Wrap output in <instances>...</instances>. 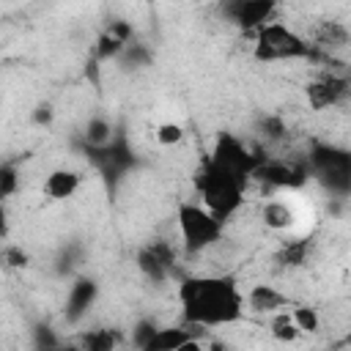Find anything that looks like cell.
Returning a JSON list of instances; mask_svg holds the SVG:
<instances>
[{"mask_svg": "<svg viewBox=\"0 0 351 351\" xmlns=\"http://www.w3.org/2000/svg\"><path fill=\"white\" fill-rule=\"evenodd\" d=\"M178 304L189 326H228L236 324L247 307L233 274H195L178 282Z\"/></svg>", "mask_w": 351, "mask_h": 351, "instance_id": "6da1fadb", "label": "cell"}, {"mask_svg": "<svg viewBox=\"0 0 351 351\" xmlns=\"http://www.w3.org/2000/svg\"><path fill=\"white\" fill-rule=\"evenodd\" d=\"M244 186H247L244 178H239L228 167L217 165L211 156H206L200 162V170L195 176V189L200 195V203L214 217H219L222 222H228L241 208V203H244Z\"/></svg>", "mask_w": 351, "mask_h": 351, "instance_id": "7a4b0ae2", "label": "cell"}, {"mask_svg": "<svg viewBox=\"0 0 351 351\" xmlns=\"http://www.w3.org/2000/svg\"><path fill=\"white\" fill-rule=\"evenodd\" d=\"M315 55H318V47L310 44L304 36H299L285 22H274L271 19L255 33V44H252V58L255 60H263V63L307 60V58H315Z\"/></svg>", "mask_w": 351, "mask_h": 351, "instance_id": "3957f363", "label": "cell"}, {"mask_svg": "<svg viewBox=\"0 0 351 351\" xmlns=\"http://www.w3.org/2000/svg\"><path fill=\"white\" fill-rule=\"evenodd\" d=\"M176 225H178V236H181L184 250L189 255H200V252L211 250L214 244H219L225 222L219 217H214L203 203L184 200L176 208Z\"/></svg>", "mask_w": 351, "mask_h": 351, "instance_id": "277c9868", "label": "cell"}, {"mask_svg": "<svg viewBox=\"0 0 351 351\" xmlns=\"http://www.w3.org/2000/svg\"><path fill=\"white\" fill-rule=\"evenodd\" d=\"M310 173L335 195L351 192V154L326 143H315L307 154Z\"/></svg>", "mask_w": 351, "mask_h": 351, "instance_id": "5b68a950", "label": "cell"}, {"mask_svg": "<svg viewBox=\"0 0 351 351\" xmlns=\"http://www.w3.org/2000/svg\"><path fill=\"white\" fill-rule=\"evenodd\" d=\"M217 165H222V167H228L230 173H236L239 178H244V181H252V173H255V167L261 165V159H263V154H255V151H250L236 134H230V132H219L217 134V140H214V148H211V154H208Z\"/></svg>", "mask_w": 351, "mask_h": 351, "instance_id": "8992f818", "label": "cell"}, {"mask_svg": "<svg viewBox=\"0 0 351 351\" xmlns=\"http://www.w3.org/2000/svg\"><path fill=\"white\" fill-rule=\"evenodd\" d=\"M310 167L307 162H285V159H274V156H263L261 165L252 173V181L269 186V189H296L307 181Z\"/></svg>", "mask_w": 351, "mask_h": 351, "instance_id": "52a82bcc", "label": "cell"}, {"mask_svg": "<svg viewBox=\"0 0 351 351\" xmlns=\"http://www.w3.org/2000/svg\"><path fill=\"white\" fill-rule=\"evenodd\" d=\"M85 154L88 159L110 178H121L132 165H134V151L129 148L126 137L123 134H115L110 143L104 145H85Z\"/></svg>", "mask_w": 351, "mask_h": 351, "instance_id": "ba28073f", "label": "cell"}, {"mask_svg": "<svg viewBox=\"0 0 351 351\" xmlns=\"http://www.w3.org/2000/svg\"><path fill=\"white\" fill-rule=\"evenodd\" d=\"M274 11H277V0H225L222 3V14L244 33H258L266 22L274 19Z\"/></svg>", "mask_w": 351, "mask_h": 351, "instance_id": "9c48e42d", "label": "cell"}, {"mask_svg": "<svg viewBox=\"0 0 351 351\" xmlns=\"http://www.w3.org/2000/svg\"><path fill=\"white\" fill-rule=\"evenodd\" d=\"M348 93H351L348 80H346V77H340V74H332V71L318 74L315 80H310V82L304 85L307 107H310V110H315V112L329 110V107H337Z\"/></svg>", "mask_w": 351, "mask_h": 351, "instance_id": "30bf717a", "label": "cell"}, {"mask_svg": "<svg viewBox=\"0 0 351 351\" xmlns=\"http://www.w3.org/2000/svg\"><path fill=\"white\" fill-rule=\"evenodd\" d=\"M137 269L140 274L154 282V285H162L170 280V274L176 271V250L167 244V241H154V244H145L140 252H137Z\"/></svg>", "mask_w": 351, "mask_h": 351, "instance_id": "8fae6325", "label": "cell"}, {"mask_svg": "<svg viewBox=\"0 0 351 351\" xmlns=\"http://www.w3.org/2000/svg\"><path fill=\"white\" fill-rule=\"evenodd\" d=\"M99 296V285L88 277H80L74 280V285H69V293H66V321L77 324L88 315V310L93 307Z\"/></svg>", "mask_w": 351, "mask_h": 351, "instance_id": "7c38bea8", "label": "cell"}, {"mask_svg": "<svg viewBox=\"0 0 351 351\" xmlns=\"http://www.w3.org/2000/svg\"><path fill=\"white\" fill-rule=\"evenodd\" d=\"M195 346H200V343H197V335L189 329V324L186 326H165V329L156 326L145 351H186Z\"/></svg>", "mask_w": 351, "mask_h": 351, "instance_id": "4fadbf2b", "label": "cell"}, {"mask_svg": "<svg viewBox=\"0 0 351 351\" xmlns=\"http://www.w3.org/2000/svg\"><path fill=\"white\" fill-rule=\"evenodd\" d=\"M82 186V176L71 167H55L52 173H47L41 189L49 200H69L77 195V189Z\"/></svg>", "mask_w": 351, "mask_h": 351, "instance_id": "5bb4252c", "label": "cell"}, {"mask_svg": "<svg viewBox=\"0 0 351 351\" xmlns=\"http://www.w3.org/2000/svg\"><path fill=\"white\" fill-rule=\"evenodd\" d=\"M244 296H247V307L255 310V313H263V315H269V313H280V310L288 307V296H285L280 288L266 285V282L252 285Z\"/></svg>", "mask_w": 351, "mask_h": 351, "instance_id": "9a60e30c", "label": "cell"}, {"mask_svg": "<svg viewBox=\"0 0 351 351\" xmlns=\"http://www.w3.org/2000/svg\"><path fill=\"white\" fill-rule=\"evenodd\" d=\"M313 41L321 52H337V49H346L351 44V33L343 22L337 19H324L315 25L313 30Z\"/></svg>", "mask_w": 351, "mask_h": 351, "instance_id": "2e32d148", "label": "cell"}, {"mask_svg": "<svg viewBox=\"0 0 351 351\" xmlns=\"http://www.w3.org/2000/svg\"><path fill=\"white\" fill-rule=\"evenodd\" d=\"M310 250H313L310 239H293V241H285V244L277 250L274 263H280L282 269H299V266L307 263Z\"/></svg>", "mask_w": 351, "mask_h": 351, "instance_id": "e0dca14e", "label": "cell"}, {"mask_svg": "<svg viewBox=\"0 0 351 351\" xmlns=\"http://www.w3.org/2000/svg\"><path fill=\"white\" fill-rule=\"evenodd\" d=\"M261 219H263V225L266 228H271V230H288L291 225H293V208L285 203V200H266L263 203V208H261Z\"/></svg>", "mask_w": 351, "mask_h": 351, "instance_id": "ac0fdd59", "label": "cell"}, {"mask_svg": "<svg viewBox=\"0 0 351 351\" xmlns=\"http://www.w3.org/2000/svg\"><path fill=\"white\" fill-rule=\"evenodd\" d=\"M126 47H129V44H126L123 38H118V36L110 33V30H104V33H99V38H96V44H93V58H96L99 63L118 60Z\"/></svg>", "mask_w": 351, "mask_h": 351, "instance_id": "d6986e66", "label": "cell"}, {"mask_svg": "<svg viewBox=\"0 0 351 351\" xmlns=\"http://www.w3.org/2000/svg\"><path fill=\"white\" fill-rule=\"evenodd\" d=\"M255 129H258V137L263 143H269V145H277V143H282L288 137V126H285V121L280 115H263V118H258Z\"/></svg>", "mask_w": 351, "mask_h": 351, "instance_id": "ffe728a7", "label": "cell"}, {"mask_svg": "<svg viewBox=\"0 0 351 351\" xmlns=\"http://www.w3.org/2000/svg\"><path fill=\"white\" fill-rule=\"evenodd\" d=\"M82 137H85V145H104L115 137V132H112V123L104 115H93V118H88Z\"/></svg>", "mask_w": 351, "mask_h": 351, "instance_id": "44dd1931", "label": "cell"}, {"mask_svg": "<svg viewBox=\"0 0 351 351\" xmlns=\"http://www.w3.org/2000/svg\"><path fill=\"white\" fill-rule=\"evenodd\" d=\"M271 335H274L277 340L293 343V340L302 335V329L296 326V321H293V315H291V313L280 310V313H274V318H271Z\"/></svg>", "mask_w": 351, "mask_h": 351, "instance_id": "7402d4cb", "label": "cell"}, {"mask_svg": "<svg viewBox=\"0 0 351 351\" xmlns=\"http://www.w3.org/2000/svg\"><path fill=\"white\" fill-rule=\"evenodd\" d=\"M82 346L88 351H110V348L118 346V340L110 329H90V332L82 335Z\"/></svg>", "mask_w": 351, "mask_h": 351, "instance_id": "603a6c76", "label": "cell"}, {"mask_svg": "<svg viewBox=\"0 0 351 351\" xmlns=\"http://www.w3.org/2000/svg\"><path fill=\"white\" fill-rule=\"evenodd\" d=\"M291 315H293L296 326H299L302 332H307V335H313V332H318V329H321V315H318V310H315V307L299 304V307H293V310H291Z\"/></svg>", "mask_w": 351, "mask_h": 351, "instance_id": "cb8c5ba5", "label": "cell"}, {"mask_svg": "<svg viewBox=\"0 0 351 351\" xmlns=\"http://www.w3.org/2000/svg\"><path fill=\"white\" fill-rule=\"evenodd\" d=\"M16 189H19V170L14 162H3L0 165V197L8 200Z\"/></svg>", "mask_w": 351, "mask_h": 351, "instance_id": "d4e9b609", "label": "cell"}, {"mask_svg": "<svg viewBox=\"0 0 351 351\" xmlns=\"http://www.w3.org/2000/svg\"><path fill=\"white\" fill-rule=\"evenodd\" d=\"M184 134H186L184 126L176 123V121H165V123H159L156 132H154V137H156L159 145H178V143L184 140Z\"/></svg>", "mask_w": 351, "mask_h": 351, "instance_id": "484cf974", "label": "cell"}, {"mask_svg": "<svg viewBox=\"0 0 351 351\" xmlns=\"http://www.w3.org/2000/svg\"><path fill=\"white\" fill-rule=\"evenodd\" d=\"M3 261L11 269H22V266H27V252L22 247H5L3 250Z\"/></svg>", "mask_w": 351, "mask_h": 351, "instance_id": "4316f807", "label": "cell"}, {"mask_svg": "<svg viewBox=\"0 0 351 351\" xmlns=\"http://www.w3.org/2000/svg\"><path fill=\"white\" fill-rule=\"evenodd\" d=\"M33 121L36 123H49L52 121V107L49 104H38L36 112H33Z\"/></svg>", "mask_w": 351, "mask_h": 351, "instance_id": "83f0119b", "label": "cell"}, {"mask_svg": "<svg viewBox=\"0 0 351 351\" xmlns=\"http://www.w3.org/2000/svg\"><path fill=\"white\" fill-rule=\"evenodd\" d=\"M346 343H351V329H348V337H346Z\"/></svg>", "mask_w": 351, "mask_h": 351, "instance_id": "f1b7e54d", "label": "cell"}]
</instances>
